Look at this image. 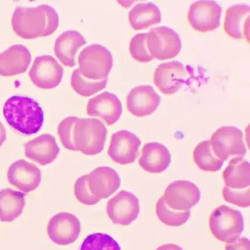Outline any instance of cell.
Here are the masks:
<instances>
[{
    "label": "cell",
    "mask_w": 250,
    "mask_h": 250,
    "mask_svg": "<svg viewBox=\"0 0 250 250\" xmlns=\"http://www.w3.org/2000/svg\"><path fill=\"white\" fill-rule=\"evenodd\" d=\"M86 43V40L80 32L66 31L56 39L54 53L63 65L73 67L76 65L75 58L78 51Z\"/></svg>",
    "instance_id": "obj_22"
},
{
    "label": "cell",
    "mask_w": 250,
    "mask_h": 250,
    "mask_svg": "<svg viewBox=\"0 0 250 250\" xmlns=\"http://www.w3.org/2000/svg\"><path fill=\"white\" fill-rule=\"evenodd\" d=\"M129 20L135 30L148 29L161 23V10L154 3H139L129 12Z\"/></svg>",
    "instance_id": "obj_26"
},
{
    "label": "cell",
    "mask_w": 250,
    "mask_h": 250,
    "mask_svg": "<svg viewBox=\"0 0 250 250\" xmlns=\"http://www.w3.org/2000/svg\"><path fill=\"white\" fill-rule=\"evenodd\" d=\"M123 107L117 95L105 92L88 101L87 113L90 117H98L111 126L115 124L120 118Z\"/></svg>",
    "instance_id": "obj_18"
},
{
    "label": "cell",
    "mask_w": 250,
    "mask_h": 250,
    "mask_svg": "<svg viewBox=\"0 0 250 250\" xmlns=\"http://www.w3.org/2000/svg\"><path fill=\"white\" fill-rule=\"evenodd\" d=\"M250 7L248 4H238L230 6L226 10L224 29L233 39L249 40Z\"/></svg>",
    "instance_id": "obj_23"
},
{
    "label": "cell",
    "mask_w": 250,
    "mask_h": 250,
    "mask_svg": "<svg viewBox=\"0 0 250 250\" xmlns=\"http://www.w3.org/2000/svg\"><path fill=\"white\" fill-rule=\"evenodd\" d=\"M63 67L50 55L38 56L34 60L29 72V77L32 83L42 89H52L61 83Z\"/></svg>",
    "instance_id": "obj_8"
},
{
    "label": "cell",
    "mask_w": 250,
    "mask_h": 250,
    "mask_svg": "<svg viewBox=\"0 0 250 250\" xmlns=\"http://www.w3.org/2000/svg\"><path fill=\"white\" fill-rule=\"evenodd\" d=\"M156 250H183L181 247L174 244H167V245H161Z\"/></svg>",
    "instance_id": "obj_35"
},
{
    "label": "cell",
    "mask_w": 250,
    "mask_h": 250,
    "mask_svg": "<svg viewBox=\"0 0 250 250\" xmlns=\"http://www.w3.org/2000/svg\"><path fill=\"white\" fill-rule=\"evenodd\" d=\"M7 139V132L4 125L0 122V147Z\"/></svg>",
    "instance_id": "obj_36"
},
{
    "label": "cell",
    "mask_w": 250,
    "mask_h": 250,
    "mask_svg": "<svg viewBox=\"0 0 250 250\" xmlns=\"http://www.w3.org/2000/svg\"><path fill=\"white\" fill-rule=\"evenodd\" d=\"M223 198L229 204L242 208H248L250 205V189H233L225 186L223 191Z\"/></svg>",
    "instance_id": "obj_32"
},
{
    "label": "cell",
    "mask_w": 250,
    "mask_h": 250,
    "mask_svg": "<svg viewBox=\"0 0 250 250\" xmlns=\"http://www.w3.org/2000/svg\"><path fill=\"white\" fill-rule=\"evenodd\" d=\"M161 103V97L150 85L133 88L126 98V107L129 112L137 117L151 115L157 111Z\"/></svg>",
    "instance_id": "obj_17"
},
{
    "label": "cell",
    "mask_w": 250,
    "mask_h": 250,
    "mask_svg": "<svg viewBox=\"0 0 250 250\" xmlns=\"http://www.w3.org/2000/svg\"><path fill=\"white\" fill-rule=\"evenodd\" d=\"M25 207V194L6 188L0 190V221L11 223L19 218Z\"/></svg>",
    "instance_id": "obj_25"
},
{
    "label": "cell",
    "mask_w": 250,
    "mask_h": 250,
    "mask_svg": "<svg viewBox=\"0 0 250 250\" xmlns=\"http://www.w3.org/2000/svg\"><path fill=\"white\" fill-rule=\"evenodd\" d=\"M146 33L136 34L130 41L129 51L131 55L136 61L142 63H148L154 59L150 55L147 48Z\"/></svg>",
    "instance_id": "obj_31"
},
{
    "label": "cell",
    "mask_w": 250,
    "mask_h": 250,
    "mask_svg": "<svg viewBox=\"0 0 250 250\" xmlns=\"http://www.w3.org/2000/svg\"><path fill=\"white\" fill-rule=\"evenodd\" d=\"M3 116L7 124L23 135L37 133L44 125L42 108L29 97L13 95L9 98L3 106Z\"/></svg>",
    "instance_id": "obj_3"
},
{
    "label": "cell",
    "mask_w": 250,
    "mask_h": 250,
    "mask_svg": "<svg viewBox=\"0 0 250 250\" xmlns=\"http://www.w3.org/2000/svg\"><path fill=\"white\" fill-rule=\"evenodd\" d=\"M223 7L214 1H198L192 3L188 11L189 24L202 33L215 30L220 26Z\"/></svg>",
    "instance_id": "obj_11"
},
{
    "label": "cell",
    "mask_w": 250,
    "mask_h": 250,
    "mask_svg": "<svg viewBox=\"0 0 250 250\" xmlns=\"http://www.w3.org/2000/svg\"><path fill=\"white\" fill-rule=\"evenodd\" d=\"M171 160V154L165 146L151 142L145 144L142 148L139 164L145 171L160 173L168 168Z\"/></svg>",
    "instance_id": "obj_21"
},
{
    "label": "cell",
    "mask_w": 250,
    "mask_h": 250,
    "mask_svg": "<svg viewBox=\"0 0 250 250\" xmlns=\"http://www.w3.org/2000/svg\"><path fill=\"white\" fill-rule=\"evenodd\" d=\"M79 250H122L117 241L107 233L89 235L82 242Z\"/></svg>",
    "instance_id": "obj_30"
},
{
    "label": "cell",
    "mask_w": 250,
    "mask_h": 250,
    "mask_svg": "<svg viewBox=\"0 0 250 250\" xmlns=\"http://www.w3.org/2000/svg\"><path fill=\"white\" fill-rule=\"evenodd\" d=\"M226 250H250V240L246 237L239 238L235 242L226 245Z\"/></svg>",
    "instance_id": "obj_34"
},
{
    "label": "cell",
    "mask_w": 250,
    "mask_h": 250,
    "mask_svg": "<svg viewBox=\"0 0 250 250\" xmlns=\"http://www.w3.org/2000/svg\"><path fill=\"white\" fill-rule=\"evenodd\" d=\"M141 144L142 141L133 132L126 129L118 131L112 135L108 155L121 166L131 164L139 156Z\"/></svg>",
    "instance_id": "obj_14"
},
{
    "label": "cell",
    "mask_w": 250,
    "mask_h": 250,
    "mask_svg": "<svg viewBox=\"0 0 250 250\" xmlns=\"http://www.w3.org/2000/svg\"><path fill=\"white\" fill-rule=\"evenodd\" d=\"M193 159L198 167L205 172L219 171L225 163L216 157L209 141H202L196 146L193 151Z\"/></svg>",
    "instance_id": "obj_27"
},
{
    "label": "cell",
    "mask_w": 250,
    "mask_h": 250,
    "mask_svg": "<svg viewBox=\"0 0 250 250\" xmlns=\"http://www.w3.org/2000/svg\"><path fill=\"white\" fill-rule=\"evenodd\" d=\"M59 23L57 11L48 4L35 7L19 6L15 9L11 19L13 30L25 40L49 36L57 30Z\"/></svg>",
    "instance_id": "obj_2"
},
{
    "label": "cell",
    "mask_w": 250,
    "mask_h": 250,
    "mask_svg": "<svg viewBox=\"0 0 250 250\" xmlns=\"http://www.w3.org/2000/svg\"><path fill=\"white\" fill-rule=\"evenodd\" d=\"M108 82V78L101 81H90L81 75L79 69H76L72 73L70 84L72 89L81 96H92L97 92L105 89Z\"/></svg>",
    "instance_id": "obj_28"
},
{
    "label": "cell",
    "mask_w": 250,
    "mask_h": 250,
    "mask_svg": "<svg viewBox=\"0 0 250 250\" xmlns=\"http://www.w3.org/2000/svg\"><path fill=\"white\" fill-rule=\"evenodd\" d=\"M209 142L216 157L224 162L230 156L245 155L248 151L243 139V132L236 126L219 128L211 135Z\"/></svg>",
    "instance_id": "obj_7"
},
{
    "label": "cell",
    "mask_w": 250,
    "mask_h": 250,
    "mask_svg": "<svg viewBox=\"0 0 250 250\" xmlns=\"http://www.w3.org/2000/svg\"><path fill=\"white\" fill-rule=\"evenodd\" d=\"M57 135L68 150L92 156L104 149L107 129L104 123L96 119L68 117L59 124Z\"/></svg>",
    "instance_id": "obj_1"
},
{
    "label": "cell",
    "mask_w": 250,
    "mask_h": 250,
    "mask_svg": "<svg viewBox=\"0 0 250 250\" xmlns=\"http://www.w3.org/2000/svg\"><path fill=\"white\" fill-rule=\"evenodd\" d=\"M81 233L79 219L68 212H60L50 219L47 226L49 239L56 245L66 246L74 243Z\"/></svg>",
    "instance_id": "obj_13"
},
{
    "label": "cell",
    "mask_w": 250,
    "mask_h": 250,
    "mask_svg": "<svg viewBox=\"0 0 250 250\" xmlns=\"http://www.w3.org/2000/svg\"><path fill=\"white\" fill-rule=\"evenodd\" d=\"M146 44L150 55L160 61L176 57L182 48L179 34L165 26L153 28L147 32Z\"/></svg>",
    "instance_id": "obj_6"
},
{
    "label": "cell",
    "mask_w": 250,
    "mask_h": 250,
    "mask_svg": "<svg viewBox=\"0 0 250 250\" xmlns=\"http://www.w3.org/2000/svg\"><path fill=\"white\" fill-rule=\"evenodd\" d=\"M7 177L10 185L25 193H29L39 187L41 172L33 163L19 160L10 165Z\"/></svg>",
    "instance_id": "obj_16"
},
{
    "label": "cell",
    "mask_w": 250,
    "mask_h": 250,
    "mask_svg": "<svg viewBox=\"0 0 250 250\" xmlns=\"http://www.w3.org/2000/svg\"><path fill=\"white\" fill-rule=\"evenodd\" d=\"M85 178L90 192L99 201L113 195L121 184L117 172L108 166L96 167Z\"/></svg>",
    "instance_id": "obj_15"
},
{
    "label": "cell",
    "mask_w": 250,
    "mask_h": 250,
    "mask_svg": "<svg viewBox=\"0 0 250 250\" xmlns=\"http://www.w3.org/2000/svg\"><path fill=\"white\" fill-rule=\"evenodd\" d=\"M25 156L42 166L54 162L60 153L55 138L51 134H43L24 144Z\"/></svg>",
    "instance_id": "obj_20"
},
{
    "label": "cell",
    "mask_w": 250,
    "mask_h": 250,
    "mask_svg": "<svg viewBox=\"0 0 250 250\" xmlns=\"http://www.w3.org/2000/svg\"><path fill=\"white\" fill-rule=\"evenodd\" d=\"M226 186L233 189H243L250 185V165L242 157L232 158L223 173Z\"/></svg>",
    "instance_id": "obj_24"
},
{
    "label": "cell",
    "mask_w": 250,
    "mask_h": 250,
    "mask_svg": "<svg viewBox=\"0 0 250 250\" xmlns=\"http://www.w3.org/2000/svg\"><path fill=\"white\" fill-rule=\"evenodd\" d=\"M209 228L216 239L225 243H232L240 238L243 232V216L239 210L220 206L210 216Z\"/></svg>",
    "instance_id": "obj_5"
},
{
    "label": "cell",
    "mask_w": 250,
    "mask_h": 250,
    "mask_svg": "<svg viewBox=\"0 0 250 250\" xmlns=\"http://www.w3.org/2000/svg\"><path fill=\"white\" fill-rule=\"evenodd\" d=\"M156 214L161 223L171 227H179L184 225L191 215V211H179L171 209L166 204L161 196L156 205Z\"/></svg>",
    "instance_id": "obj_29"
},
{
    "label": "cell",
    "mask_w": 250,
    "mask_h": 250,
    "mask_svg": "<svg viewBox=\"0 0 250 250\" xmlns=\"http://www.w3.org/2000/svg\"><path fill=\"white\" fill-rule=\"evenodd\" d=\"M139 212V199L129 191H120L107 203V215L115 225L129 226L137 219Z\"/></svg>",
    "instance_id": "obj_10"
},
{
    "label": "cell",
    "mask_w": 250,
    "mask_h": 250,
    "mask_svg": "<svg viewBox=\"0 0 250 250\" xmlns=\"http://www.w3.org/2000/svg\"><path fill=\"white\" fill-rule=\"evenodd\" d=\"M189 79L185 66L179 61L162 63L156 69L154 84L165 95L177 93Z\"/></svg>",
    "instance_id": "obj_12"
},
{
    "label": "cell",
    "mask_w": 250,
    "mask_h": 250,
    "mask_svg": "<svg viewBox=\"0 0 250 250\" xmlns=\"http://www.w3.org/2000/svg\"><path fill=\"white\" fill-rule=\"evenodd\" d=\"M31 60L32 54L24 45H12L0 53V76L10 77L25 73Z\"/></svg>",
    "instance_id": "obj_19"
},
{
    "label": "cell",
    "mask_w": 250,
    "mask_h": 250,
    "mask_svg": "<svg viewBox=\"0 0 250 250\" xmlns=\"http://www.w3.org/2000/svg\"><path fill=\"white\" fill-rule=\"evenodd\" d=\"M163 198L171 209L189 211L201 201V192L193 182L178 180L168 185Z\"/></svg>",
    "instance_id": "obj_9"
},
{
    "label": "cell",
    "mask_w": 250,
    "mask_h": 250,
    "mask_svg": "<svg viewBox=\"0 0 250 250\" xmlns=\"http://www.w3.org/2000/svg\"><path fill=\"white\" fill-rule=\"evenodd\" d=\"M81 75L90 81H101L108 78L113 66L110 50L100 44H92L84 48L78 57Z\"/></svg>",
    "instance_id": "obj_4"
},
{
    "label": "cell",
    "mask_w": 250,
    "mask_h": 250,
    "mask_svg": "<svg viewBox=\"0 0 250 250\" xmlns=\"http://www.w3.org/2000/svg\"><path fill=\"white\" fill-rule=\"evenodd\" d=\"M74 195L76 199L84 205L93 206L101 201L94 197L90 192L87 185L85 175L78 178L75 182Z\"/></svg>",
    "instance_id": "obj_33"
}]
</instances>
